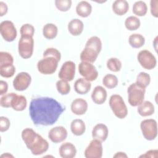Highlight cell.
I'll use <instances>...</instances> for the list:
<instances>
[{
    "label": "cell",
    "mask_w": 158,
    "mask_h": 158,
    "mask_svg": "<svg viewBox=\"0 0 158 158\" xmlns=\"http://www.w3.org/2000/svg\"><path fill=\"white\" fill-rule=\"evenodd\" d=\"M65 110L60 102L49 97H38L31 99L29 113L36 125L49 126L55 123Z\"/></svg>",
    "instance_id": "6da1fadb"
},
{
    "label": "cell",
    "mask_w": 158,
    "mask_h": 158,
    "mask_svg": "<svg viewBox=\"0 0 158 158\" xmlns=\"http://www.w3.org/2000/svg\"><path fill=\"white\" fill-rule=\"evenodd\" d=\"M22 138L27 148L35 156L44 154L49 148L48 142L30 128L23 130Z\"/></svg>",
    "instance_id": "7a4b0ae2"
},
{
    "label": "cell",
    "mask_w": 158,
    "mask_h": 158,
    "mask_svg": "<svg viewBox=\"0 0 158 158\" xmlns=\"http://www.w3.org/2000/svg\"><path fill=\"white\" fill-rule=\"evenodd\" d=\"M102 49V42L98 36L89 38L80 54V59L83 62L94 63Z\"/></svg>",
    "instance_id": "3957f363"
},
{
    "label": "cell",
    "mask_w": 158,
    "mask_h": 158,
    "mask_svg": "<svg viewBox=\"0 0 158 158\" xmlns=\"http://www.w3.org/2000/svg\"><path fill=\"white\" fill-rule=\"evenodd\" d=\"M59 61L54 56L51 55L43 56V58L37 63L38 70L44 75L52 74L56 71Z\"/></svg>",
    "instance_id": "277c9868"
},
{
    "label": "cell",
    "mask_w": 158,
    "mask_h": 158,
    "mask_svg": "<svg viewBox=\"0 0 158 158\" xmlns=\"http://www.w3.org/2000/svg\"><path fill=\"white\" fill-rule=\"evenodd\" d=\"M109 106L117 118L122 119L127 117L128 114L127 107L120 95H112L109 99Z\"/></svg>",
    "instance_id": "5b68a950"
},
{
    "label": "cell",
    "mask_w": 158,
    "mask_h": 158,
    "mask_svg": "<svg viewBox=\"0 0 158 158\" xmlns=\"http://www.w3.org/2000/svg\"><path fill=\"white\" fill-rule=\"evenodd\" d=\"M145 92L146 89L138 86L136 83L131 84L127 89L129 104L133 107L138 106L144 101Z\"/></svg>",
    "instance_id": "8992f818"
},
{
    "label": "cell",
    "mask_w": 158,
    "mask_h": 158,
    "mask_svg": "<svg viewBox=\"0 0 158 158\" xmlns=\"http://www.w3.org/2000/svg\"><path fill=\"white\" fill-rule=\"evenodd\" d=\"M140 128L146 139L152 141L156 138L157 136V124L156 120L149 118L141 121Z\"/></svg>",
    "instance_id": "52a82bcc"
},
{
    "label": "cell",
    "mask_w": 158,
    "mask_h": 158,
    "mask_svg": "<svg viewBox=\"0 0 158 158\" xmlns=\"http://www.w3.org/2000/svg\"><path fill=\"white\" fill-rule=\"evenodd\" d=\"M33 48L34 40L33 37H20L18 44V51L22 58H30L33 52Z\"/></svg>",
    "instance_id": "ba28073f"
},
{
    "label": "cell",
    "mask_w": 158,
    "mask_h": 158,
    "mask_svg": "<svg viewBox=\"0 0 158 158\" xmlns=\"http://www.w3.org/2000/svg\"><path fill=\"white\" fill-rule=\"evenodd\" d=\"M137 59L141 67L147 70L153 69L157 64L155 56L152 52L146 49L141 50L138 52Z\"/></svg>",
    "instance_id": "9c48e42d"
},
{
    "label": "cell",
    "mask_w": 158,
    "mask_h": 158,
    "mask_svg": "<svg viewBox=\"0 0 158 158\" xmlns=\"http://www.w3.org/2000/svg\"><path fill=\"white\" fill-rule=\"evenodd\" d=\"M0 33L3 39L7 42L13 41L17 35L14 23L10 20H4L1 23Z\"/></svg>",
    "instance_id": "30bf717a"
},
{
    "label": "cell",
    "mask_w": 158,
    "mask_h": 158,
    "mask_svg": "<svg viewBox=\"0 0 158 158\" xmlns=\"http://www.w3.org/2000/svg\"><path fill=\"white\" fill-rule=\"evenodd\" d=\"M78 72L85 79L89 81H94L98 76V72L96 67L87 62L81 61L79 64Z\"/></svg>",
    "instance_id": "8fae6325"
},
{
    "label": "cell",
    "mask_w": 158,
    "mask_h": 158,
    "mask_svg": "<svg viewBox=\"0 0 158 158\" xmlns=\"http://www.w3.org/2000/svg\"><path fill=\"white\" fill-rule=\"evenodd\" d=\"M102 142L97 139L91 140L85 150V157L86 158H101L102 156Z\"/></svg>",
    "instance_id": "7c38bea8"
},
{
    "label": "cell",
    "mask_w": 158,
    "mask_h": 158,
    "mask_svg": "<svg viewBox=\"0 0 158 158\" xmlns=\"http://www.w3.org/2000/svg\"><path fill=\"white\" fill-rule=\"evenodd\" d=\"M31 77L30 75L25 72L19 73L13 80V86L15 90L22 91L27 89L30 85Z\"/></svg>",
    "instance_id": "4fadbf2b"
},
{
    "label": "cell",
    "mask_w": 158,
    "mask_h": 158,
    "mask_svg": "<svg viewBox=\"0 0 158 158\" xmlns=\"http://www.w3.org/2000/svg\"><path fill=\"white\" fill-rule=\"evenodd\" d=\"M75 74V64L73 62L69 60L64 62L59 72L58 77L67 81H72Z\"/></svg>",
    "instance_id": "5bb4252c"
},
{
    "label": "cell",
    "mask_w": 158,
    "mask_h": 158,
    "mask_svg": "<svg viewBox=\"0 0 158 158\" xmlns=\"http://www.w3.org/2000/svg\"><path fill=\"white\" fill-rule=\"evenodd\" d=\"M67 137V131L62 126H57L51 128L48 133V138L54 143L64 141Z\"/></svg>",
    "instance_id": "9a60e30c"
},
{
    "label": "cell",
    "mask_w": 158,
    "mask_h": 158,
    "mask_svg": "<svg viewBox=\"0 0 158 158\" xmlns=\"http://www.w3.org/2000/svg\"><path fill=\"white\" fill-rule=\"evenodd\" d=\"M72 112L77 115H81L86 113L88 110V103L86 100L82 98L74 99L71 104Z\"/></svg>",
    "instance_id": "2e32d148"
},
{
    "label": "cell",
    "mask_w": 158,
    "mask_h": 158,
    "mask_svg": "<svg viewBox=\"0 0 158 158\" xmlns=\"http://www.w3.org/2000/svg\"><path fill=\"white\" fill-rule=\"evenodd\" d=\"M91 133L94 139L103 142L106 140L108 136V128L104 123H98L93 127Z\"/></svg>",
    "instance_id": "e0dca14e"
},
{
    "label": "cell",
    "mask_w": 158,
    "mask_h": 158,
    "mask_svg": "<svg viewBox=\"0 0 158 158\" xmlns=\"http://www.w3.org/2000/svg\"><path fill=\"white\" fill-rule=\"evenodd\" d=\"M59 153L62 158H73L77 154V149L72 143L65 142L60 145L59 149Z\"/></svg>",
    "instance_id": "ac0fdd59"
},
{
    "label": "cell",
    "mask_w": 158,
    "mask_h": 158,
    "mask_svg": "<svg viewBox=\"0 0 158 158\" xmlns=\"http://www.w3.org/2000/svg\"><path fill=\"white\" fill-rule=\"evenodd\" d=\"M107 91L101 86H96L91 93L92 101L96 104H102L107 99Z\"/></svg>",
    "instance_id": "d6986e66"
},
{
    "label": "cell",
    "mask_w": 158,
    "mask_h": 158,
    "mask_svg": "<svg viewBox=\"0 0 158 158\" xmlns=\"http://www.w3.org/2000/svg\"><path fill=\"white\" fill-rule=\"evenodd\" d=\"M91 87L89 81L84 78H80L74 83V89L79 94H85L89 92Z\"/></svg>",
    "instance_id": "ffe728a7"
},
{
    "label": "cell",
    "mask_w": 158,
    "mask_h": 158,
    "mask_svg": "<svg viewBox=\"0 0 158 158\" xmlns=\"http://www.w3.org/2000/svg\"><path fill=\"white\" fill-rule=\"evenodd\" d=\"M84 28L83 23L78 19L71 20L68 24V30L73 36H78L83 32Z\"/></svg>",
    "instance_id": "44dd1931"
},
{
    "label": "cell",
    "mask_w": 158,
    "mask_h": 158,
    "mask_svg": "<svg viewBox=\"0 0 158 158\" xmlns=\"http://www.w3.org/2000/svg\"><path fill=\"white\" fill-rule=\"evenodd\" d=\"M27 105L26 98L23 95L17 94L14 96L11 101V107L16 111H22L25 109Z\"/></svg>",
    "instance_id": "7402d4cb"
},
{
    "label": "cell",
    "mask_w": 158,
    "mask_h": 158,
    "mask_svg": "<svg viewBox=\"0 0 158 158\" xmlns=\"http://www.w3.org/2000/svg\"><path fill=\"white\" fill-rule=\"evenodd\" d=\"M113 12L118 15L125 14L129 9V4L125 0H116L112 6Z\"/></svg>",
    "instance_id": "603a6c76"
},
{
    "label": "cell",
    "mask_w": 158,
    "mask_h": 158,
    "mask_svg": "<svg viewBox=\"0 0 158 158\" xmlns=\"http://www.w3.org/2000/svg\"><path fill=\"white\" fill-rule=\"evenodd\" d=\"M154 110L153 104L149 101H143L138 106L137 109V112L142 117L150 116L154 113Z\"/></svg>",
    "instance_id": "cb8c5ba5"
},
{
    "label": "cell",
    "mask_w": 158,
    "mask_h": 158,
    "mask_svg": "<svg viewBox=\"0 0 158 158\" xmlns=\"http://www.w3.org/2000/svg\"><path fill=\"white\" fill-rule=\"evenodd\" d=\"M92 12L91 5L86 1H81L78 3L76 7L77 14L83 18L89 16Z\"/></svg>",
    "instance_id": "d4e9b609"
},
{
    "label": "cell",
    "mask_w": 158,
    "mask_h": 158,
    "mask_svg": "<svg viewBox=\"0 0 158 158\" xmlns=\"http://www.w3.org/2000/svg\"><path fill=\"white\" fill-rule=\"evenodd\" d=\"M70 130L72 133L75 136L82 135L86 130L85 122L81 119H75L70 123Z\"/></svg>",
    "instance_id": "484cf974"
},
{
    "label": "cell",
    "mask_w": 158,
    "mask_h": 158,
    "mask_svg": "<svg viewBox=\"0 0 158 158\" xmlns=\"http://www.w3.org/2000/svg\"><path fill=\"white\" fill-rule=\"evenodd\" d=\"M58 33L57 26L51 23H48L44 25L43 28V34L44 38L48 40H52L56 37Z\"/></svg>",
    "instance_id": "4316f807"
},
{
    "label": "cell",
    "mask_w": 158,
    "mask_h": 158,
    "mask_svg": "<svg viewBox=\"0 0 158 158\" xmlns=\"http://www.w3.org/2000/svg\"><path fill=\"white\" fill-rule=\"evenodd\" d=\"M128 43L133 48H140L144 44L145 38L141 34L133 33L129 36Z\"/></svg>",
    "instance_id": "83f0119b"
},
{
    "label": "cell",
    "mask_w": 158,
    "mask_h": 158,
    "mask_svg": "<svg viewBox=\"0 0 158 158\" xmlns=\"http://www.w3.org/2000/svg\"><path fill=\"white\" fill-rule=\"evenodd\" d=\"M133 14L137 16H144L148 11V7L146 4L142 1H138L134 3L133 6Z\"/></svg>",
    "instance_id": "f1b7e54d"
},
{
    "label": "cell",
    "mask_w": 158,
    "mask_h": 158,
    "mask_svg": "<svg viewBox=\"0 0 158 158\" xmlns=\"http://www.w3.org/2000/svg\"><path fill=\"white\" fill-rule=\"evenodd\" d=\"M102 84L107 88H114L118 85V78L115 75L107 74L102 78Z\"/></svg>",
    "instance_id": "f546056e"
},
{
    "label": "cell",
    "mask_w": 158,
    "mask_h": 158,
    "mask_svg": "<svg viewBox=\"0 0 158 158\" xmlns=\"http://www.w3.org/2000/svg\"><path fill=\"white\" fill-rule=\"evenodd\" d=\"M141 23L139 19L135 16H130L125 21V26L127 29L130 31H134L138 29Z\"/></svg>",
    "instance_id": "4dcf8cb0"
},
{
    "label": "cell",
    "mask_w": 158,
    "mask_h": 158,
    "mask_svg": "<svg viewBox=\"0 0 158 158\" xmlns=\"http://www.w3.org/2000/svg\"><path fill=\"white\" fill-rule=\"evenodd\" d=\"M150 82L151 77L148 73L141 72L137 75L136 83L138 86L146 89V88L149 85Z\"/></svg>",
    "instance_id": "1f68e13d"
},
{
    "label": "cell",
    "mask_w": 158,
    "mask_h": 158,
    "mask_svg": "<svg viewBox=\"0 0 158 158\" xmlns=\"http://www.w3.org/2000/svg\"><path fill=\"white\" fill-rule=\"evenodd\" d=\"M107 67L112 72H118L122 68L121 61L116 57H111L109 59L106 63Z\"/></svg>",
    "instance_id": "d6a6232c"
},
{
    "label": "cell",
    "mask_w": 158,
    "mask_h": 158,
    "mask_svg": "<svg viewBox=\"0 0 158 158\" xmlns=\"http://www.w3.org/2000/svg\"><path fill=\"white\" fill-rule=\"evenodd\" d=\"M56 88L57 91L62 95H66L70 91V86L68 81L64 80H60L56 82Z\"/></svg>",
    "instance_id": "836d02e7"
},
{
    "label": "cell",
    "mask_w": 158,
    "mask_h": 158,
    "mask_svg": "<svg viewBox=\"0 0 158 158\" xmlns=\"http://www.w3.org/2000/svg\"><path fill=\"white\" fill-rule=\"evenodd\" d=\"M14 58L12 55L7 52H0V67L12 65Z\"/></svg>",
    "instance_id": "e575fe53"
},
{
    "label": "cell",
    "mask_w": 158,
    "mask_h": 158,
    "mask_svg": "<svg viewBox=\"0 0 158 158\" xmlns=\"http://www.w3.org/2000/svg\"><path fill=\"white\" fill-rule=\"evenodd\" d=\"M15 72V68L13 64L7 66L0 67V75L2 77L10 78L14 76Z\"/></svg>",
    "instance_id": "d590c367"
},
{
    "label": "cell",
    "mask_w": 158,
    "mask_h": 158,
    "mask_svg": "<svg viewBox=\"0 0 158 158\" xmlns=\"http://www.w3.org/2000/svg\"><path fill=\"white\" fill-rule=\"evenodd\" d=\"M20 31L21 36L33 37L35 33V28L30 23H25L21 27Z\"/></svg>",
    "instance_id": "8d00e7d4"
},
{
    "label": "cell",
    "mask_w": 158,
    "mask_h": 158,
    "mask_svg": "<svg viewBox=\"0 0 158 158\" xmlns=\"http://www.w3.org/2000/svg\"><path fill=\"white\" fill-rule=\"evenodd\" d=\"M55 5L56 8L61 12L69 10L72 6L71 0H56Z\"/></svg>",
    "instance_id": "74e56055"
},
{
    "label": "cell",
    "mask_w": 158,
    "mask_h": 158,
    "mask_svg": "<svg viewBox=\"0 0 158 158\" xmlns=\"http://www.w3.org/2000/svg\"><path fill=\"white\" fill-rule=\"evenodd\" d=\"M16 93H10L3 95L0 99V105L2 107L9 108L11 107V101Z\"/></svg>",
    "instance_id": "f35d334b"
},
{
    "label": "cell",
    "mask_w": 158,
    "mask_h": 158,
    "mask_svg": "<svg viewBox=\"0 0 158 158\" xmlns=\"http://www.w3.org/2000/svg\"><path fill=\"white\" fill-rule=\"evenodd\" d=\"M10 125V120L8 118L1 116L0 117V131L1 132H4L9 130Z\"/></svg>",
    "instance_id": "ab89813d"
},
{
    "label": "cell",
    "mask_w": 158,
    "mask_h": 158,
    "mask_svg": "<svg viewBox=\"0 0 158 158\" xmlns=\"http://www.w3.org/2000/svg\"><path fill=\"white\" fill-rule=\"evenodd\" d=\"M46 55H51V56H54L59 60H60V59H61L60 52H59V50L54 48H47L43 52V56H46Z\"/></svg>",
    "instance_id": "60d3db41"
},
{
    "label": "cell",
    "mask_w": 158,
    "mask_h": 158,
    "mask_svg": "<svg viewBox=\"0 0 158 158\" xmlns=\"http://www.w3.org/2000/svg\"><path fill=\"white\" fill-rule=\"evenodd\" d=\"M157 4H158V1L157 0H152L151 1V13L152 16L155 17H158V12H157Z\"/></svg>",
    "instance_id": "b9f144b4"
},
{
    "label": "cell",
    "mask_w": 158,
    "mask_h": 158,
    "mask_svg": "<svg viewBox=\"0 0 158 158\" xmlns=\"http://www.w3.org/2000/svg\"><path fill=\"white\" fill-rule=\"evenodd\" d=\"M157 149H151L148 151L144 154L141 155L139 157H157Z\"/></svg>",
    "instance_id": "7bdbcfd3"
},
{
    "label": "cell",
    "mask_w": 158,
    "mask_h": 158,
    "mask_svg": "<svg viewBox=\"0 0 158 158\" xmlns=\"http://www.w3.org/2000/svg\"><path fill=\"white\" fill-rule=\"evenodd\" d=\"M8 89V84L6 81L1 80L0 81V94L3 95L6 94Z\"/></svg>",
    "instance_id": "ee69618b"
},
{
    "label": "cell",
    "mask_w": 158,
    "mask_h": 158,
    "mask_svg": "<svg viewBox=\"0 0 158 158\" xmlns=\"http://www.w3.org/2000/svg\"><path fill=\"white\" fill-rule=\"evenodd\" d=\"M7 6L6 3L2 1L0 2V15L2 17L3 15H6L7 12Z\"/></svg>",
    "instance_id": "f6af8a7d"
},
{
    "label": "cell",
    "mask_w": 158,
    "mask_h": 158,
    "mask_svg": "<svg viewBox=\"0 0 158 158\" xmlns=\"http://www.w3.org/2000/svg\"><path fill=\"white\" fill-rule=\"evenodd\" d=\"M127 155L123 152H118L114 156V157H127Z\"/></svg>",
    "instance_id": "bcb514c9"
},
{
    "label": "cell",
    "mask_w": 158,
    "mask_h": 158,
    "mask_svg": "<svg viewBox=\"0 0 158 158\" xmlns=\"http://www.w3.org/2000/svg\"><path fill=\"white\" fill-rule=\"evenodd\" d=\"M1 157H14V156H12V155H11V154H9V153H5V154H2L1 156Z\"/></svg>",
    "instance_id": "7dc6e473"
}]
</instances>
